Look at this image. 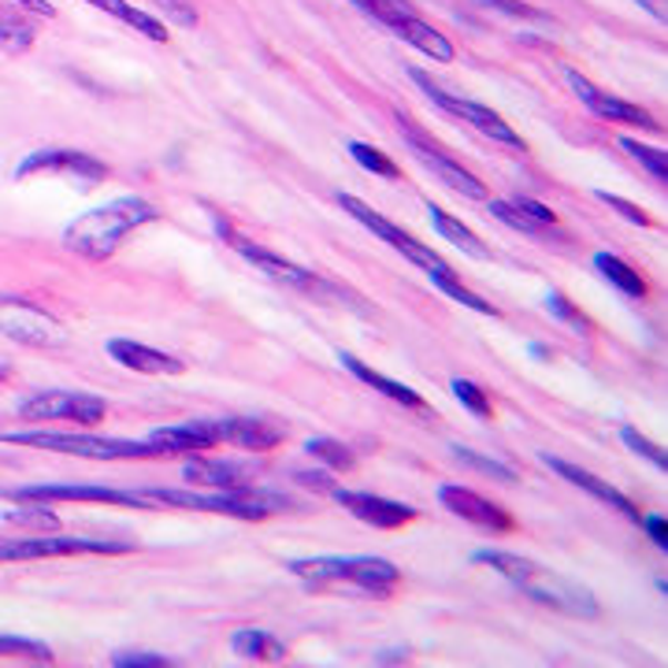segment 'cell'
I'll return each instance as SVG.
<instances>
[{
  "mask_svg": "<svg viewBox=\"0 0 668 668\" xmlns=\"http://www.w3.org/2000/svg\"><path fill=\"white\" fill-rule=\"evenodd\" d=\"M153 219H156V208L148 205V201L115 197L109 205L82 212L79 219H71L68 227H63V249H71L74 257H86V260H109L134 227Z\"/></svg>",
  "mask_w": 668,
  "mask_h": 668,
  "instance_id": "6da1fadb",
  "label": "cell"
},
{
  "mask_svg": "<svg viewBox=\"0 0 668 668\" xmlns=\"http://www.w3.org/2000/svg\"><path fill=\"white\" fill-rule=\"evenodd\" d=\"M475 561L491 565L494 572H502L505 579H513L527 598L543 602L549 609H561V613H572V617H598V602L587 587L572 583L557 572H546L538 568L535 561L527 557H516V554H505V549H480Z\"/></svg>",
  "mask_w": 668,
  "mask_h": 668,
  "instance_id": "7a4b0ae2",
  "label": "cell"
},
{
  "mask_svg": "<svg viewBox=\"0 0 668 668\" xmlns=\"http://www.w3.org/2000/svg\"><path fill=\"white\" fill-rule=\"evenodd\" d=\"M142 505H167V508H194V513H219V516H238V520H264L268 513H279L290 502L275 491H212V494H194V491H167V486H148V491H134Z\"/></svg>",
  "mask_w": 668,
  "mask_h": 668,
  "instance_id": "3957f363",
  "label": "cell"
},
{
  "mask_svg": "<svg viewBox=\"0 0 668 668\" xmlns=\"http://www.w3.org/2000/svg\"><path fill=\"white\" fill-rule=\"evenodd\" d=\"M309 590L327 587V583H353V587L376 594V598H390L401 583L398 565L383 557H309V561H290L286 565Z\"/></svg>",
  "mask_w": 668,
  "mask_h": 668,
  "instance_id": "277c9868",
  "label": "cell"
},
{
  "mask_svg": "<svg viewBox=\"0 0 668 668\" xmlns=\"http://www.w3.org/2000/svg\"><path fill=\"white\" fill-rule=\"evenodd\" d=\"M4 442L16 445H34V450L49 453H68V458H86V461H145L161 458L153 442H131V439H97V434H63V431H4Z\"/></svg>",
  "mask_w": 668,
  "mask_h": 668,
  "instance_id": "5b68a950",
  "label": "cell"
},
{
  "mask_svg": "<svg viewBox=\"0 0 668 668\" xmlns=\"http://www.w3.org/2000/svg\"><path fill=\"white\" fill-rule=\"evenodd\" d=\"M409 79L417 82L420 86V93L428 101H434L439 104L442 112H450V115H458V120H464L469 126H475L480 134H486L491 142H497V145H505V148H516V153H524V137H520L513 126H508L502 115L497 112H491L486 104H480V101H464V97H453V93H445L439 82L431 79V74H423L420 68H409Z\"/></svg>",
  "mask_w": 668,
  "mask_h": 668,
  "instance_id": "8992f818",
  "label": "cell"
},
{
  "mask_svg": "<svg viewBox=\"0 0 668 668\" xmlns=\"http://www.w3.org/2000/svg\"><path fill=\"white\" fill-rule=\"evenodd\" d=\"M0 335L30 349H52L68 342L56 316L38 309L34 301H27L19 294H0Z\"/></svg>",
  "mask_w": 668,
  "mask_h": 668,
  "instance_id": "52a82bcc",
  "label": "cell"
},
{
  "mask_svg": "<svg viewBox=\"0 0 668 668\" xmlns=\"http://www.w3.org/2000/svg\"><path fill=\"white\" fill-rule=\"evenodd\" d=\"M71 554H134V543L120 538H82V535H38V538H0V565L4 561L71 557Z\"/></svg>",
  "mask_w": 668,
  "mask_h": 668,
  "instance_id": "ba28073f",
  "label": "cell"
},
{
  "mask_svg": "<svg viewBox=\"0 0 668 668\" xmlns=\"http://www.w3.org/2000/svg\"><path fill=\"white\" fill-rule=\"evenodd\" d=\"M338 205H342L357 223H364V227H368L376 238H383L390 249H398L401 257L412 264V268H423L428 275H453V268L439 257V253L428 249V246H423V241H417V238H409L405 230L394 227V223H390L387 216H379L376 208H368L360 197H353V194H338Z\"/></svg>",
  "mask_w": 668,
  "mask_h": 668,
  "instance_id": "9c48e42d",
  "label": "cell"
},
{
  "mask_svg": "<svg viewBox=\"0 0 668 668\" xmlns=\"http://www.w3.org/2000/svg\"><path fill=\"white\" fill-rule=\"evenodd\" d=\"M19 417L27 420H71V423H101L109 417V401L82 390H41L19 401Z\"/></svg>",
  "mask_w": 668,
  "mask_h": 668,
  "instance_id": "30bf717a",
  "label": "cell"
},
{
  "mask_svg": "<svg viewBox=\"0 0 668 668\" xmlns=\"http://www.w3.org/2000/svg\"><path fill=\"white\" fill-rule=\"evenodd\" d=\"M398 131L405 134L412 156H417V161L428 167L431 175H439L442 183L453 189V194H461V197H469V201H483L486 197V186L469 172V167H461L458 161H453V156H445L442 145H434L428 134L417 131V126H409V120H401V115H398Z\"/></svg>",
  "mask_w": 668,
  "mask_h": 668,
  "instance_id": "8fae6325",
  "label": "cell"
},
{
  "mask_svg": "<svg viewBox=\"0 0 668 668\" xmlns=\"http://www.w3.org/2000/svg\"><path fill=\"white\" fill-rule=\"evenodd\" d=\"M4 497L12 502H104V505H126V508H142L134 491H115V486H97V483H23V486H8Z\"/></svg>",
  "mask_w": 668,
  "mask_h": 668,
  "instance_id": "7c38bea8",
  "label": "cell"
},
{
  "mask_svg": "<svg viewBox=\"0 0 668 668\" xmlns=\"http://www.w3.org/2000/svg\"><path fill=\"white\" fill-rule=\"evenodd\" d=\"M38 172H52V175H71L79 183L97 186L109 178V164H101L97 156L82 153V148H34L27 161H19L16 178H30Z\"/></svg>",
  "mask_w": 668,
  "mask_h": 668,
  "instance_id": "4fadbf2b",
  "label": "cell"
},
{
  "mask_svg": "<svg viewBox=\"0 0 668 668\" xmlns=\"http://www.w3.org/2000/svg\"><path fill=\"white\" fill-rule=\"evenodd\" d=\"M565 79H568V86L576 90V97L587 104V109L598 115V120H613V123H628V126H643V131H657V123L650 112L646 109H639V104H631V101H620V97H609V93H602V90H594L587 79H583L579 71H565Z\"/></svg>",
  "mask_w": 668,
  "mask_h": 668,
  "instance_id": "5bb4252c",
  "label": "cell"
},
{
  "mask_svg": "<svg viewBox=\"0 0 668 668\" xmlns=\"http://www.w3.org/2000/svg\"><path fill=\"white\" fill-rule=\"evenodd\" d=\"M338 502H342L357 520H364L371 527H383V532H398L417 520V508L405 502H394V497H379L364 491H331Z\"/></svg>",
  "mask_w": 668,
  "mask_h": 668,
  "instance_id": "9a60e30c",
  "label": "cell"
},
{
  "mask_svg": "<svg viewBox=\"0 0 668 668\" xmlns=\"http://www.w3.org/2000/svg\"><path fill=\"white\" fill-rule=\"evenodd\" d=\"M439 502L450 508L453 516L469 520V524H475V527H486V532H513V520H508L494 502H486L483 494L469 491V486L442 483L439 486Z\"/></svg>",
  "mask_w": 668,
  "mask_h": 668,
  "instance_id": "2e32d148",
  "label": "cell"
},
{
  "mask_svg": "<svg viewBox=\"0 0 668 668\" xmlns=\"http://www.w3.org/2000/svg\"><path fill=\"white\" fill-rule=\"evenodd\" d=\"M208 428L216 445L230 442V445H241V450L268 453L282 442V431L271 428L264 417H219V420H208Z\"/></svg>",
  "mask_w": 668,
  "mask_h": 668,
  "instance_id": "e0dca14e",
  "label": "cell"
},
{
  "mask_svg": "<svg viewBox=\"0 0 668 668\" xmlns=\"http://www.w3.org/2000/svg\"><path fill=\"white\" fill-rule=\"evenodd\" d=\"M238 253H241V257H246L260 275H268V279L290 286V290H301V294H320V290H323V279H316V275H312L309 268H301V264L275 257L271 249H260V246H249V241H238Z\"/></svg>",
  "mask_w": 668,
  "mask_h": 668,
  "instance_id": "ac0fdd59",
  "label": "cell"
},
{
  "mask_svg": "<svg viewBox=\"0 0 668 668\" xmlns=\"http://www.w3.org/2000/svg\"><path fill=\"white\" fill-rule=\"evenodd\" d=\"M183 475L186 483H201L208 486V491H241V486H249V480L257 472H253V464H241V461H216V458L189 453V461L183 464Z\"/></svg>",
  "mask_w": 668,
  "mask_h": 668,
  "instance_id": "d6986e66",
  "label": "cell"
},
{
  "mask_svg": "<svg viewBox=\"0 0 668 668\" xmlns=\"http://www.w3.org/2000/svg\"><path fill=\"white\" fill-rule=\"evenodd\" d=\"M112 360H120L123 368L131 371H142V376H178L186 364L172 353H164V349H153V346H142L134 342V338H109L104 342Z\"/></svg>",
  "mask_w": 668,
  "mask_h": 668,
  "instance_id": "ffe728a7",
  "label": "cell"
},
{
  "mask_svg": "<svg viewBox=\"0 0 668 668\" xmlns=\"http://www.w3.org/2000/svg\"><path fill=\"white\" fill-rule=\"evenodd\" d=\"M543 464H546L549 472H557L561 480H568L572 486H579V491L594 494V497H598V502H606V505H613V508H620V513L628 516V520H643V513L631 505V497H628V494H620L617 486H609L606 480H598V475H590L587 469H579V464L561 461V458H554V453H543Z\"/></svg>",
  "mask_w": 668,
  "mask_h": 668,
  "instance_id": "44dd1931",
  "label": "cell"
},
{
  "mask_svg": "<svg viewBox=\"0 0 668 668\" xmlns=\"http://www.w3.org/2000/svg\"><path fill=\"white\" fill-rule=\"evenodd\" d=\"M390 30L401 38V41H409V45H417L420 52H428L431 60H439V63H450L453 56H458V49H453V41L442 34V30H434L431 23H423V19L412 12V16H401V19H394L390 23Z\"/></svg>",
  "mask_w": 668,
  "mask_h": 668,
  "instance_id": "7402d4cb",
  "label": "cell"
},
{
  "mask_svg": "<svg viewBox=\"0 0 668 668\" xmlns=\"http://www.w3.org/2000/svg\"><path fill=\"white\" fill-rule=\"evenodd\" d=\"M148 442L161 450V458H172V453H201V450H208V445H216L208 420H189V423H178V428H161L148 434Z\"/></svg>",
  "mask_w": 668,
  "mask_h": 668,
  "instance_id": "603a6c76",
  "label": "cell"
},
{
  "mask_svg": "<svg viewBox=\"0 0 668 668\" xmlns=\"http://www.w3.org/2000/svg\"><path fill=\"white\" fill-rule=\"evenodd\" d=\"M342 368L349 371V376H357L360 383H368L371 390H379V394H387L390 401H398V405H405V409H417V412H428V401H423V398L417 394V390H412V387H405V383H398V379H387V376H379L376 368L360 364L357 357L342 353Z\"/></svg>",
  "mask_w": 668,
  "mask_h": 668,
  "instance_id": "cb8c5ba5",
  "label": "cell"
},
{
  "mask_svg": "<svg viewBox=\"0 0 668 668\" xmlns=\"http://www.w3.org/2000/svg\"><path fill=\"white\" fill-rule=\"evenodd\" d=\"M230 646L241 661H264V665H282L286 661V646L275 639L268 631H257V628H241L230 635Z\"/></svg>",
  "mask_w": 668,
  "mask_h": 668,
  "instance_id": "d4e9b609",
  "label": "cell"
},
{
  "mask_svg": "<svg viewBox=\"0 0 668 668\" xmlns=\"http://www.w3.org/2000/svg\"><path fill=\"white\" fill-rule=\"evenodd\" d=\"M428 216L434 223V230H439V238H445L450 246H458L461 253H469L472 260H491V249H486L461 219H453L450 212H442L439 205H428Z\"/></svg>",
  "mask_w": 668,
  "mask_h": 668,
  "instance_id": "484cf974",
  "label": "cell"
},
{
  "mask_svg": "<svg viewBox=\"0 0 668 668\" xmlns=\"http://www.w3.org/2000/svg\"><path fill=\"white\" fill-rule=\"evenodd\" d=\"M86 4L101 8V12H109L115 19H123L126 27H134L137 34H145L148 41H167V27L161 23V19L142 12V8H131L126 0H86Z\"/></svg>",
  "mask_w": 668,
  "mask_h": 668,
  "instance_id": "4316f807",
  "label": "cell"
},
{
  "mask_svg": "<svg viewBox=\"0 0 668 668\" xmlns=\"http://www.w3.org/2000/svg\"><path fill=\"white\" fill-rule=\"evenodd\" d=\"M594 268L606 275V279L617 286L620 294H628V297H646V294H650V286H646L643 275L635 271L628 260H620L617 253H598V257H594Z\"/></svg>",
  "mask_w": 668,
  "mask_h": 668,
  "instance_id": "83f0119b",
  "label": "cell"
},
{
  "mask_svg": "<svg viewBox=\"0 0 668 668\" xmlns=\"http://www.w3.org/2000/svg\"><path fill=\"white\" fill-rule=\"evenodd\" d=\"M30 45H34V27L27 23L23 12L0 4V49H4L8 56H19V52H27Z\"/></svg>",
  "mask_w": 668,
  "mask_h": 668,
  "instance_id": "f1b7e54d",
  "label": "cell"
},
{
  "mask_svg": "<svg viewBox=\"0 0 668 668\" xmlns=\"http://www.w3.org/2000/svg\"><path fill=\"white\" fill-rule=\"evenodd\" d=\"M491 216L508 223V227L520 230V235H532V238H543V241H549V235H554V227H543L538 219H532L524 208L516 205V201H491Z\"/></svg>",
  "mask_w": 668,
  "mask_h": 668,
  "instance_id": "f546056e",
  "label": "cell"
},
{
  "mask_svg": "<svg viewBox=\"0 0 668 668\" xmlns=\"http://www.w3.org/2000/svg\"><path fill=\"white\" fill-rule=\"evenodd\" d=\"M4 520L8 524L30 527V532H60V516L41 502H23L19 508H8Z\"/></svg>",
  "mask_w": 668,
  "mask_h": 668,
  "instance_id": "4dcf8cb0",
  "label": "cell"
},
{
  "mask_svg": "<svg viewBox=\"0 0 668 668\" xmlns=\"http://www.w3.org/2000/svg\"><path fill=\"white\" fill-rule=\"evenodd\" d=\"M0 657H19V661H34V665L56 661V654H52L45 643L23 639V635H0Z\"/></svg>",
  "mask_w": 668,
  "mask_h": 668,
  "instance_id": "1f68e13d",
  "label": "cell"
},
{
  "mask_svg": "<svg viewBox=\"0 0 668 668\" xmlns=\"http://www.w3.org/2000/svg\"><path fill=\"white\" fill-rule=\"evenodd\" d=\"M305 450H309V458L323 461L327 469H335V472H349L357 464L353 450L342 445L338 439H309V442H305Z\"/></svg>",
  "mask_w": 668,
  "mask_h": 668,
  "instance_id": "d6a6232c",
  "label": "cell"
},
{
  "mask_svg": "<svg viewBox=\"0 0 668 668\" xmlns=\"http://www.w3.org/2000/svg\"><path fill=\"white\" fill-rule=\"evenodd\" d=\"M431 282L439 286V290H442L445 297H453V301H458V305H469V309L483 312V316H502L491 301H486V297H480L475 290H469V286H461V282H458V275H431Z\"/></svg>",
  "mask_w": 668,
  "mask_h": 668,
  "instance_id": "836d02e7",
  "label": "cell"
},
{
  "mask_svg": "<svg viewBox=\"0 0 668 668\" xmlns=\"http://www.w3.org/2000/svg\"><path fill=\"white\" fill-rule=\"evenodd\" d=\"M349 148V156L364 167V172H371V175H383V178H401V167L390 161L387 153H379V148H371L368 142H349L346 145Z\"/></svg>",
  "mask_w": 668,
  "mask_h": 668,
  "instance_id": "e575fe53",
  "label": "cell"
},
{
  "mask_svg": "<svg viewBox=\"0 0 668 668\" xmlns=\"http://www.w3.org/2000/svg\"><path fill=\"white\" fill-rule=\"evenodd\" d=\"M620 148L628 156H635V161H639L646 172H650V178H657V183H668V161H665L661 148H650V145L635 142V137H620Z\"/></svg>",
  "mask_w": 668,
  "mask_h": 668,
  "instance_id": "d590c367",
  "label": "cell"
},
{
  "mask_svg": "<svg viewBox=\"0 0 668 668\" xmlns=\"http://www.w3.org/2000/svg\"><path fill=\"white\" fill-rule=\"evenodd\" d=\"M450 390H453V398H458L461 405L472 412V417L491 420V412H494V409H491V398L483 394V387H480V383H472V379H453Z\"/></svg>",
  "mask_w": 668,
  "mask_h": 668,
  "instance_id": "8d00e7d4",
  "label": "cell"
},
{
  "mask_svg": "<svg viewBox=\"0 0 668 668\" xmlns=\"http://www.w3.org/2000/svg\"><path fill=\"white\" fill-rule=\"evenodd\" d=\"M453 458L464 461V464H469V469H475V472H486L491 480H502V483H516V480H520L516 469H508V464H502V461H486V458H480V453L464 450V445H453Z\"/></svg>",
  "mask_w": 668,
  "mask_h": 668,
  "instance_id": "74e56055",
  "label": "cell"
},
{
  "mask_svg": "<svg viewBox=\"0 0 668 668\" xmlns=\"http://www.w3.org/2000/svg\"><path fill=\"white\" fill-rule=\"evenodd\" d=\"M353 4H357L364 16L376 19V23H383V27H390V23H394V19H401V16H412V4H409V0H353Z\"/></svg>",
  "mask_w": 668,
  "mask_h": 668,
  "instance_id": "f35d334b",
  "label": "cell"
},
{
  "mask_svg": "<svg viewBox=\"0 0 668 668\" xmlns=\"http://www.w3.org/2000/svg\"><path fill=\"white\" fill-rule=\"evenodd\" d=\"M546 309L554 312L557 320H565V323H568L576 335H590V320H587V316H583V312L576 309V305L568 301L565 294H557V290H554V294H546Z\"/></svg>",
  "mask_w": 668,
  "mask_h": 668,
  "instance_id": "ab89813d",
  "label": "cell"
},
{
  "mask_svg": "<svg viewBox=\"0 0 668 668\" xmlns=\"http://www.w3.org/2000/svg\"><path fill=\"white\" fill-rule=\"evenodd\" d=\"M620 442L628 445V450L635 453V458H646V461H650L657 472H665V469H668L665 453L657 450V445H654L650 439H646V434H639V431H635V428H620Z\"/></svg>",
  "mask_w": 668,
  "mask_h": 668,
  "instance_id": "60d3db41",
  "label": "cell"
},
{
  "mask_svg": "<svg viewBox=\"0 0 668 668\" xmlns=\"http://www.w3.org/2000/svg\"><path fill=\"white\" fill-rule=\"evenodd\" d=\"M483 8H494V12L502 16H513V19H527V23H543V12H535L532 4H524V0H480Z\"/></svg>",
  "mask_w": 668,
  "mask_h": 668,
  "instance_id": "b9f144b4",
  "label": "cell"
},
{
  "mask_svg": "<svg viewBox=\"0 0 668 668\" xmlns=\"http://www.w3.org/2000/svg\"><path fill=\"white\" fill-rule=\"evenodd\" d=\"M112 665L115 668H167L175 661H172V657H164V654H131V650H123V654H112Z\"/></svg>",
  "mask_w": 668,
  "mask_h": 668,
  "instance_id": "7bdbcfd3",
  "label": "cell"
},
{
  "mask_svg": "<svg viewBox=\"0 0 668 668\" xmlns=\"http://www.w3.org/2000/svg\"><path fill=\"white\" fill-rule=\"evenodd\" d=\"M598 201H602V205H609V208H617L624 219L635 223V227H650V216H646L639 205H631V201H624L617 194H606V189H598Z\"/></svg>",
  "mask_w": 668,
  "mask_h": 668,
  "instance_id": "ee69618b",
  "label": "cell"
},
{
  "mask_svg": "<svg viewBox=\"0 0 668 668\" xmlns=\"http://www.w3.org/2000/svg\"><path fill=\"white\" fill-rule=\"evenodd\" d=\"M156 8H161L164 16H172V23L178 27H197V12L186 4V0H153Z\"/></svg>",
  "mask_w": 668,
  "mask_h": 668,
  "instance_id": "f6af8a7d",
  "label": "cell"
},
{
  "mask_svg": "<svg viewBox=\"0 0 668 668\" xmlns=\"http://www.w3.org/2000/svg\"><path fill=\"white\" fill-rule=\"evenodd\" d=\"M639 524L646 527V535L654 538V546L657 549H668V524H665V516L661 513H646Z\"/></svg>",
  "mask_w": 668,
  "mask_h": 668,
  "instance_id": "bcb514c9",
  "label": "cell"
},
{
  "mask_svg": "<svg viewBox=\"0 0 668 668\" xmlns=\"http://www.w3.org/2000/svg\"><path fill=\"white\" fill-rule=\"evenodd\" d=\"M297 483H305V486H320V491H335L331 475H323V472H297Z\"/></svg>",
  "mask_w": 668,
  "mask_h": 668,
  "instance_id": "7dc6e473",
  "label": "cell"
},
{
  "mask_svg": "<svg viewBox=\"0 0 668 668\" xmlns=\"http://www.w3.org/2000/svg\"><path fill=\"white\" fill-rule=\"evenodd\" d=\"M16 4L27 8V12H34V16H45V19L56 16V8H52L49 0H16Z\"/></svg>",
  "mask_w": 668,
  "mask_h": 668,
  "instance_id": "c3c4849f",
  "label": "cell"
},
{
  "mask_svg": "<svg viewBox=\"0 0 668 668\" xmlns=\"http://www.w3.org/2000/svg\"><path fill=\"white\" fill-rule=\"evenodd\" d=\"M376 661H383V665H387V661H409V654H401V650H390V654H379Z\"/></svg>",
  "mask_w": 668,
  "mask_h": 668,
  "instance_id": "681fc988",
  "label": "cell"
},
{
  "mask_svg": "<svg viewBox=\"0 0 668 668\" xmlns=\"http://www.w3.org/2000/svg\"><path fill=\"white\" fill-rule=\"evenodd\" d=\"M639 4H643V8H650V12H654L657 19H665V12H661V8L654 4V0H639Z\"/></svg>",
  "mask_w": 668,
  "mask_h": 668,
  "instance_id": "f907efd6",
  "label": "cell"
},
{
  "mask_svg": "<svg viewBox=\"0 0 668 668\" xmlns=\"http://www.w3.org/2000/svg\"><path fill=\"white\" fill-rule=\"evenodd\" d=\"M8 376H12V368H8V364H0V383H4Z\"/></svg>",
  "mask_w": 668,
  "mask_h": 668,
  "instance_id": "816d5d0a",
  "label": "cell"
}]
</instances>
